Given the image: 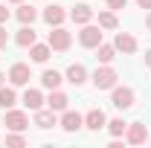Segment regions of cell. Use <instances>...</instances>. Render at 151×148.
<instances>
[{"instance_id":"obj_1","label":"cell","mask_w":151,"mask_h":148,"mask_svg":"<svg viewBox=\"0 0 151 148\" xmlns=\"http://www.w3.org/2000/svg\"><path fill=\"white\" fill-rule=\"evenodd\" d=\"M93 84H96V90H111L113 84H116V73H113L111 67H99L93 73Z\"/></svg>"},{"instance_id":"obj_2","label":"cell","mask_w":151,"mask_h":148,"mask_svg":"<svg viewBox=\"0 0 151 148\" xmlns=\"http://www.w3.org/2000/svg\"><path fill=\"white\" fill-rule=\"evenodd\" d=\"M111 102H113V108H119V111H128L134 105V90L131 87H116L111 96Z\"/></svg>"},{"instance_id":"obj_3","label":"cell","mask_w":151,"mask_h":148,"mask_svg":"<svg viewBox=\"0 0 151 148\" xmlns=\"http://www.w3.org/2000/svg\"><path fill=\"white\" fill-rule=\"evenodd\" d=\"M50 47L58 50V52L70 50V32H67V29H61V26H55V29L50 32Z\"/></svg>"},{"instance_id":"obj_4","label":"cell","mask_w":151,"mask_h":148,"mask_svg":"<svg viewBox=\"0 0 151 148\" xmlns=\"http://www.w3.org/2000/svg\"><path fill=\"white\" fill-rule=\"evenodd\" d=\"M6 128L26 131V128H29V116H26L23 111H9V113H6Z\"/></svg>"},{"instance_id":"obj_5","label":"cell","mask_w":151,"mask_h":148,"mask_svg":"<svg viewBox=\"0 0 151 148\" xmlns=\"http://www.w3.org/2000/svg\"><path fill=\"white\" fill-rule=\"evenodd\" d=\"M145 139H148V128H145L142 122H131V125H128V142H131V145H142Z\"/></svg>"},{"instance_id":"obj_6","label":"cell","mask_w":151,"mask_h":148,"mask_svg":"<svg viewBox=\"0 0 151 148\" xmlns=\"http://www.w3.org/2000/svg\"><path fill=\"white\" fill-rule=\"evenodd\" d=\"M78 41H81V47H99V44H102V32H99V26H84L81 35H78Z\"/></svg>"},{"instance_id":"obj_7","label":"cell","mask_w":151,"mask_h":148,"mask_svg":"<svg viewBox=\"0 0 151 148\" xmlns=\"http://www.w3.org/2000/svg\"><path fill=\"white\" fill-rule=\"evenodd\" d=\"M29 78H32V73H29V67H26V64H15V67H12V70H9V81H12V84H29Z\"/></svg>"},{"instance_id":"obj_8","label":"cell","mask_w":151,"mask_h":148,"mask_svg":"<svg viewBox=\"0 0 151 148\" xmlns=\"http://www.w3.org/2000/svg\"><path fill=\"white\" fill-rule=\"evenodd\" d=\"M108 122H105V113L99 111V108H93V111L84 116V128H90V131H99V128H105Z\"/></svg>"},{"instance_id":"obj_9","label":"cell","mask_w":151,"mask_h":148,"mask_svg":"<svg viewBox=\"0 0 151 148\" xmlns=\"http://www.w3.org/2000/svg\"><path fill=\"white\" fill-rule=\"evenodd\" d=\"M84 78H87V70H84L81 64H70V67H67V81H70V84L78 87V84H84Z\"/></svg>"},{"instance_id":"obj_10","label":"cell","mask_w":151,"mask_h":148,"mask_svg":"<svg viewBox=\"0 0 151 148\" xmlns=\"http://www.w3.org/2000/svg\"><path fill=\"white\" fill-rule=\"evenodd\" d=\"M81 125H84V119H81L76 111H67V113H64V119H61V128L70 131V134H73V131H78Z\"/></svg>"},{"instance_id":"obj_11","label":"cell","mask_w":151,"mask_h":148,"mask_svg":"<svg viewBox=\"0 0 151 148\" xmlns=\"http://www.w3.org/2000/svg\"><path fill=\"white\" fill-rule=\"evenodd\" d=\"M113 47H116V50H122V52H134V50H137V41H134V35H128V32H119Z\"/></svg>"},{"instance_id":"obj_12","label":"cell","mask_w":151,"mask_h":148,"mask_svg":"<svg viewBox=\"0 0 151 148\" xmlns=\"http://www.w3.org/2000/svg\"><path fill=\"white\" fill-rule=\"evenodd\" d=\"M44 20H47L50 26H61V20H64V9H61V6H47Z\"/></svg>"},{"instance_id":"obj_13","label":"cell","mask_w":151,"mask_h":148,"mask_svg":"<svg viewBox=\"0 0 151 148\" xmlns=\"http://www.w3.org/2000/svg\"><path fill=\"white\" fill-rule=\"evenodd\" d=\"M90 18H93V9H90L87 3H78V6L73 9V20L76 23H87Z\"/></svg>"},{"instance_id":"obj_14","label":"cell","mask_w":151,"mask_h":148,"mask_svg":"<svg viewBox=\"0 0 151 148\" xmlns=\"http://www.w3.org/2000/svg\"><path fill=\"white\" fill-rule=\"evenodd\" d=\"M35 125L38 128H52L55 125V111H38L35 113Z\"/></svg>"},{"instance_id":"obj_15","label":"cell","mask_w":151,"mask_h":148,"mask_svg":"<svg viewBox=\"0 0 151 148\" xmlns=\"http://www.w3.org/2000/svg\"><path fill=\"white\" fill-rule=\"evenodd\" d=\"M50 52H52L50 44H32V61H38V64H44L50 58Z\"/></svg>"},{"instance_id":"obj_16","label":"cell","mask_w":151,"mask_h":148,"mask_svg":"<svg viewBox=\"0 0 151 148\" xmlns=\"http://www.w3.org/2000/svg\"><path fill=\"white\" fill-rule=\"evenodd\" d=\"M23 105H26V108H32V111H38V108L44 105L41 90H26V93H23Z\"/></svg>"},{"instance_id":"obj_17","label":"cell","mask_w":151,"mask_h":148,"mask_svg":"<svg viewBox=\"0 0 151 148\" xmlns=\"http://www.w3.org/2000/svg\"><path fill=\"white\" fill-rule=\"evenodd\" d=\"M67 102H70V99H67V96H64V93H52V96H50V99H47V105H50V111H67Z\"/></svg>"},{"instance_id":"obj_18","label":"cell","mask_w":151,"mask_h":148,"mask_svg":"<svg viewBox=\"0 0 151 148\" xmlns=\"http://www.w3.org/2000/svg\"><path fill=\"white\" fill-rule=\"evenodd\" d=\"M96 50H99V52H96V58H99L102 64H111L113 58H116V47H108V44H99Z\"/></svg>"},{"instance_id":"obj_19","label":"cell","mask_w":151,"mask_h":148,"mask_svg":"<svg viewBox=\"0 0 151 148\" xmlns=\"http://www.w3.org/2000/svg\"><path fill=\"white\" fill-rule=\"evenodd\" d=\"M18 44L20 47H32V44H35V29H32V26H23L18 32Z\"/></svg>"},{"instance_id":"obj_20","label":"cell","mask_w":151,"mask_h":148,"mask_svg":"<svg viewBox=\"0 0 151 148\" xmlns=\"http://www.w3.org/2000/svg\"><path fill=\"white\" fill-rule=\"evenodd\" d=\"M15 102H18V96L12 87H0V108H12Z\"/></svg>"},{"instance_id":"obj_21","label":"cell","mask_w":151,"mask_h":148,"mask_svg":"<svg viewBox=\"0 0 151 148\" xmlns=\"http://www.w3.org/2000/svg\"><path fill=\"white\" fill-rule=\"evenodd\" d=\"M41 81H44V87H50V90H55L58 84H61V75H58L55 70H47V73L41 75Z\"/></svg>"},{"instance_id":"obj_22","label":"cell","mask_w":151,"mask_h":148,"mask_svg":"<svg viewBox=\"0 0 151 148\" xmlns=\"http://www.w3.org/2000/svg\"><path fill=\"white\" fill-rule=\"evenodd\" d=\"M35 18H38L35 6H20V9H18V20H20V23H32Z\"/></svg>"},{"instance_id":"obj_23","label":"cell","mask_w":151,"mask_h":148,"mask_svg":"<svg viewBox=\"0 0 151 148\" xmlns=\"http://www.w3.org/2000/svg\"><path fill=\"white\" fill-rule=\"evenodd\" d=\"M99 26L102 29H116V15L113 12H99Z\"/></svg>"},{"instance_id":"obj_24","label":"cell","mask_w":151,"mask_h":148,"mask_svg":"<svg viewBox=\"0 0 151 148\" xmlns=\"http://www.w3.org/2000/svg\"><path fill=\"white\" fill-rule=\"evenodd\" d=\"M108 131H111L113 137H122V134L128 131V122H125V119H111V122H108Z\"/></svg>"},{"instance_id":"obj_25","label":"cell","mask_w":151,"mask_h":148,"mask_svg":"<svg viewBox=\"0 0 151 148\" xmlns=\"http://www.w3.org/2000/svg\"><path fill=\"white\" fill-rule=\"evenodd\" d=\"M6 145L20 148V145H26V139H23V137H18V134H12V137H6Z\"/></svg>"},{"instance_id":"obj_26","label":"cell","mask_w":151,"mask_h":148,"mask_svg":"<svg viewBox=\"0 0 151 148\" xmlns=\"http://www.w3.org/2000/svg\"><path fill=\"white\" fill-rule=\"evenodd\" d=\"M125 3H128V0H108L111 9H125Z\"/></svg>"},{"instance_id":"obj_27","label":"cell","mask_w":151,"mask_h":148,"mask_svg":"<svg viewBox=\"0 0 151 148\" xmlns=\"http://www.w3.org/2000/svg\"><path fill=\"white\" fill-rule=\"evenodd\" d=\"M6 20H9V9H6V6H0V23H6Z\"/></svg>"},{"instance_id":"obj_28","label":"cell","mask_w":151,"mask_h":148,"mask_svg":"<svg viewBox=\"0 0 151 148\" xmlns=\"http://www.w3.org/2000/svg\"><path fill=\"white\" fill-rule=\"evenodd\" d=\"M6 41H9V35H6V29L0 26V47H6Z\"/></svg>"},{"instance_id":"obj_29","label":"cell","mask_w":151,"mask_h":148,"mask_svg":"<svg viewBox=\"0 0 151 148\" xmlns=\"http://www.w3.org/2000/svg\"><path fill=\"white\" fill-rule=\"evenodd\" d=\"M139 3V9H151V0H137Z\"/></svg>"},{"instance_id":"obj_30","label":"cell","mask_w":151,"mask_h":148,"mask_svg":"<svg viewBox=\"0 0 151 148\" xmlns=\"http://www.w3.org/2000/svg\"><path fill=\"white\" fill-rule=\"evenodd\" d=\"M145 64H148V67H151V50H148V52H145Z\"/></svg>"},{"instance_id":"obj_31","label":"cell","mask_w":151,"mask_h":148,"mask_svg":"<svg viewBox=\"0 0 151 148\" xmlns=\"http://www.w3.org/2000/svg\"><path fill=\"white\" fill-rule=\"evenodd\" d=\"M148 29H151V15H148Z\"/></svg>"},{"instance_id":"obj_32","label":"cell","mask_w":151,"mask_h":148,"mask_svg":"<svg viewBox=\"0 0 151 148\" xmlns=\"http://www.w3.org/2000/svg\"><path fill=\"white\" fill-rule=\"evenodd\" d=\"M0 87H3V75H0Z\"/></svg>"},{"instance_id":"obj_33","label":"cell","mask_w":151,"mask_h":148,"mask_svg":"<svg viewBox=\"0 0 151 148\" xmlns=\"http://www.w3.org/2000/svg\"><path fill=\"white\" fill-rule=\"evenodd\" d=\"M9 3H20V0H9Z\"/></svg>"}]
</instances>
